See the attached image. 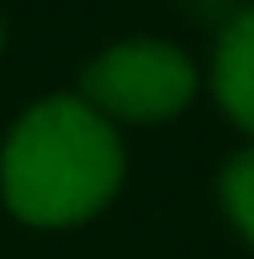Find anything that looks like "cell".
I'll return each instance as SVG.
<instances>
[{
  "instance_id": "obj_2",
  "label": "cell",
  "mask_w": 254,
  "mask_h": 259,
  "mask_svg": "<svg viewBox=\"0 0 254 259\" xmlns=\"http://www.w3.org/2000/svg\"><path fill=\"white\" fill-rule=\"evenodd\" d=\"M196 64L175 42L159 37H127L111 42L106 53H96L79 74V101L96 106L106 122H133L154 127L170 122L175 111H186L196 96Z\"/></svg>"
},
{
  "instance_id": "obj_5",
  "label": "cell",
  "mask_w": 254,
  "mask_h": 259,
  "mask_svg": "<svg viewBox=\"0 0 254 259\" xmlns=\"http://www.w3.org/2000/svg\"><path fill=\"white\" fill-rule=\"evenodd\" d=\"M0 42H6V32H0Z\"/></svg>"
},
{
  "instance_id": "obj_3",
  "label": "cell",
  "mask_w": 254,
  "mask_h": 259,
  "mask_svg": "<svg viewBox=\"0 0 254 259\" xmlns=\"http://www.w3.org/2000/svg\"><path fill=\"white\" fill-rule=\"evenodd\" d=\"M212 90L217 106L228 111V122H238L254 133V6H244L212 48Z\"/></svg>"
},
{
  "instance_id": "obj_1",
  "label": "cell",
  "mask_w": 254,
  "mask_h": 259,
  "mask_svg": "<svg viewBox=\"0 0 254 259\" xmlns=\"http://www.w3.org/2000/svg\"><path fill=\"white\" fill-rule=\"evenodd\" d=\"M122 138L79 96H48L0 143V201L27 228H74L122 191Z\"/></svg>"
},
{
  "instance_id": "obj_4",
  "label": "cell",
  "mask_w": 254,
  "mask_h": 259,
  "mask_svg": "<svg viewBox=\"0 0 254 259\" xmlns=\"http://www.w3.org/2000/svg\"><path fill=\"white\" fill-rule=\"evenodd\" d=\"M217 201H223L228 222L238 228V238L254 243V143L238 148V154L223 164V175H217Z\"/></svg>"
}]
</instances>
